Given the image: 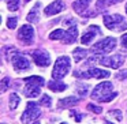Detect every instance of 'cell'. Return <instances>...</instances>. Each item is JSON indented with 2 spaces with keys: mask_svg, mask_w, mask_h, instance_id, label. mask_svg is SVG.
<instances>
[{
  "mask_svg": "<svg viewBox=\"0 0 127 124\" xmlns=\"http://www.w3.org/2000/svg\"><path fill=\"white\" fill-rule=\"evenodd\" d=\"M70 68H71V61H70L68 56H60L58 60L55 61V67L52 71V78L53 79H62L68 74Z\"/></svg>",
  "mask_w": 127,
  "mask_h": 124,
  "instance_id": "6da1fadb",
  "label": "cell"
},
{
  "mask_svg": "<svg viewBox=\"0 0 127 124\" xmlns=\"http://www.w3.org/2000/svg\"><path fill=\"white\" fill-rule=\"evenodd\" d=\"M97 63L102 64L105 67H109V68H119L122 64L124 63V57L122 55H115V56H109V57H105L102 55H98V56H94V57L89 59V63Z\"/></svg>",
  "mask_w": 127,
  "mask_h": 124,
  "instance_id": "7a4b0ae2",
  "label": "cell"
},
{
  "mask_svg": "<svg viewBox=\"0 0 127 124\" xmlns=\"http://www.w3.org/2000/svg\"><path fill=\"white\" fill-rule=\"evenodd\" d=\"M112 83L111 82H102V83H98V85L96 86V87L93 89V91H92L90 97L93 99H97V101L102 102L105 98H107L108 96L111 94V91H112Z\"/></svg>",
  "mask_w": 127,
  "mask_h": 124,
  "instance_id": "3957f363",
  "label": "cell"
},
{
  "mask_svg": "<svg viewBox=\"0 0 127 124\" xmlns=\"http://www.w3.org/2000/svg\"><path fill=\"white\" fill-rule=\"evenodd\" d=\"M104 25L111 30H124L127 29V23L124 22V18L119 14L115 15H105L104 17Z\"/></svg>",
  "mask_w": 127,
  "mask_h": 124,
  "instance_id": "277c9868",
  "label": "cell"
},
{
  "mask_svg": "<svg viewBox=\"0 0 127 124\" xmlns=\"http://www.w3.org/2000/svg\"><path fill=\"white\" fill-rule=\"evenodd\" d=\"M40 115H41V112H40L38 105H37L36 102H28V106H26L25 112L21 116V121H22L23 124H30V123H33V120H36Z\"/></svg>",
  "mask_w": 127,
  "mask_h": 124,
  "instance_id": "5b68a950",
  "label": "cell"
},
{
  "mask_svg": "<svg viewBox=\"0 0 127 124\" xmlns=\"http://www.w3.org/2000/svg\"><path fill=\"white\" fill-rule=\"evenodd\" d=\"M116 48V40L113 37H108V38H104L101 41H98L97 44H94L92 47V52L98 53V55H102V53L111 52Z\"/></svg>",
  "mask_w": 127,
  "mask_h": 124,
  "instance_id": "8992f818",
  "label": "cell"
},
{
  "mask_svg": "<svg viewBox=\"0 0 127 124\" xmlns=\"http://www.w3.org/2000/svg\"><path fill=\"white\" fill-rule=\"evenodd\" d=\"M75 78H97V79H104V78L109 76V72L107 70H100V68H92L88 72H82V71H75L74 72Z\"/></svg>",
  "mask_w": 127,
  "mask_h": 124,
  "instance_id": "52a82bcc",
  "label": "cell"
},
{
  "mask_svg": "<svg viewBox=\"0 0 127 124\" xmlns=\"http://www.w3.org/2000/svg\"><path fill=\"white\" fill-rule=\"evenodd\" d=\"M32 56H33L34 63H36L37 66H40V67H48L51 64V56H49V53H48L45 49L33 50Z\"/></svg>",
  "mask_w": 127,
  "mask_h": 124,
  "instance_id": "ba28073f",
  "label": "cell"
},
{
  "mask_svg": "<svg viewBox=\"0 0 127 124\" xmlns=\"http://www.w3.org/2000/svg\"><path fill=\"white\" fill-rule=\"evenodd\" d=\"M33 37H34V30L29 25H23L19 29V31H18V38L25 45H30L33 42Z\"/></svg>",
  "mask_w": 127,
  "mask_h": 124,
  "instance_id": "9c48e42d",
  "label": "cell"
},
{
  "mask_svg": "<svg viewBox=\"0 0 127 124\" xmlns=\"http://www.w3.org/2000/svg\"><path fill=\"white\" fill-rule=\"evenodd\" d=\"M11 61H12V66H14V68L17 70V71H25V70L30 68V61H29L25 56L21 55V53H17V55L12 57Z\"/></svg>",
  "mask_w": 127,
  "mask_h": 124,
  "instance_id": "30bf717a",
  "label": "cell"
},
{
  "mask_svg": "<svg viewBox=\"0 0 127 124\" xmlns=\"http://www.w3.org/2000/svg\"><path fill=\"white\" fill-rule=\"evenodd\" d=\"M66 8V6H64V3L62 1V0H55L53 3H51L48 7H45L44 12L45 15H55V14H59V12H62L63 10Z\"/></svg>",
  "mask_w": 127,
  "mask_h": 124,
  "instance_id": "8fae6325",
  "label": "cell"
},
{
  "mask_svg": "<svg viewBox=\"0 0 127 124\" xmlns=\"http://www.w3.org/2000/svg\"><path fill=\"white\" fill-rule=\"evenodd\" d=\"M97 34H100V27L98 26H89V29L86 30V33L82 36V38H81V42H82V45H88L92 42V40L94 38V37L97 36Z\"/></svg>",
  "mask_w": 127,
  "mask_h": 124,
  "instance_id": "7c38bea8",
  "label": "cell"
},
{
  "mask_svg": "<svg viewBox=\"0 0 127 124\" xmlns=\"http://www.w3.org/2000/svg\"><path fill=\"white\" fill-rule=\"evenodd\" d=\"M92 0H77L72 3V8L77 14H81V15H85V12L88 11L89 8V4H90Z\"/></svg>",
  "mask_w": 127,
  "mask_h": 124,
  "instance_id": "4fadbf2b",
  "label": "cell"
},
{
  "mask_svg": "<svg viewBox=\"0 0 127 124\" xmlns=\"http://www.w3.org/2000/svg\"><path fill=\"white\" fill-rule=\"evenodd\" d=\"M40 87L41 86L38 85H33V83H26L25 89H23V93H25L26 97H29V98H32V97H38L40 94H41V90H40Z\"/></svg>",
  "mask_w": 127,
  "mask_h": 124,
  "instance_id": "5bb4252c",
  "label": "cell"
},
{
  "mask_svg": "<svg viewBox=\"0 0 127 124\" xmlns=\"http://www.w3.org/2000/svg\"><path fill=\"white\" fill-rule=\"evenodd\" d=\"M78 38V29L77 26H72L68 27V30L66 31V36H64V42L66 44H74Z\"/></svg>",
  "mask_w": 127,
  "mask_h": 124,
  "instance_id": "9a60e30c",
  "label": "cell"
},
{
  "mask_svg": "<svg viewBox=\"0 0 127 124\" xmlns=\"http://www.w3.org/2000/svg\"><path fill=\"white\" fill-rule=\"evenodd\" d=\"M78 102H79V98H77V97H66V98H62L59 99L58 105L59 108H62V109H64V108H71L74 106V105H77Z\"/></svg>",
  "mask_w": 127,
  "mask_h": 124,
  "instance_id": "2e32d148",
  "label": "cell"
},
{
  "mask_svg": "<svg viewBox=\"0 0 127 124\" xmlns=\"http://www.w3.org/2000/svg\"><path fill=\"white\" fill-rule=\"evenodd\" d=\"M40 3H37L33 8L30 10V12L28 14V21L32 23H37L40 21Z\"/></svg>",
  "mask_w": 127,
  "mask_h": 124,
  "instance_id": "e0dca14e",
  "label": "cell"
},
{
  "mask_svg": "<svg viewBox=\"0 0 127 124\" xmlns=\"http://www.w3.org/2000/svg\"><path fill=\"white\" fill-rule=\"evenodd\" d=\"M48 87H49V90L52 91H63L67 89V85L63 82H58V80H51L49 83H48Z\"/></svg>",
  "mask_w": 127,
  "mask_h": 124,
  "instance_id": "ac0fdd59",
  "label": "cell"
},
{
  "mask_svg": "<svg viewBox=\"0 0 127 124\" xmlns=\"http://www.w3.org/2000/svg\"><path fill=\"white\" fill-rule=\"evenodd\" d=\"M86 55H88V50L83 49V48H77V49L72 50V56H74V60L77 61H81L82 59L86 57Z\"/></svg>",
  "mask_w": 127,
  "mask_h": 124,
  "instance_id": "d6986e66",
  "label": "cell"
},
{
  "mask_svg": "<svg viewBox=\"0 0 127 124\" xmlns=\"http://www.w3.org/2000/svg\"><path fill=\"white\" fill-rule=\"evenodd\" d=\"M19 102H21L19 96L15 94V93H11V96H10V109H11V110L17 109L18 105H19Z\"/></svg>",
  "mask_w": 127,
  "mask_h": 124,
  "instance_id": "ffe728a7",
  "label": "cell"
},
{
  "mask_svg": "<svg viewBox=\"0 0 127 124\" xmlns=\"http://www.w3.org/2000/svg\"><path fill=\"white\" fill-rule=\"evenodd\" d=\"M64 36H66V31L62 30V29H56L55 31H52V33L49 34V38L51 40H64Z\"/></svg>",
  "mask_w": 127,
  "mask_h": 124,
  "instance_id": "44dd1931",
  "label": "cell"
},
{
  "mask_svg": "<svg viewBox=\"0 0 127 124\" xmlns=\"http://www.w3.org/2000/svg\"><path fill=\"white\" fill-rule=\"evenodd\" d=\"M25 82L26 83H33V85L42 86L45 83V80H44V78H41V76H29V78H25Z\"/></svg>",
  "mask_w": 127,
  "mask_h": 124,
  "instance_id": "7402d4cb",
  "label": "cell"
},
{
  "mask_svg": "<svg viewBox=\"0 0 127 124\" xmlns=\"http://www.w3.org/2000/svg\"><path fill=\"white\" fill-rule=\"evenodd\" d=\"M6 1L10 11H17L19 8V0H6Z\"/></svg>",
  "mask_w": 127,
  "mask_h": 124,
  "instance_id": "603a6c76",
  "label": "cell"
},
{
  "mask_svg": "<svg viewBox=\"0 0 127 124\" xmlns=\"http://www.w3.org/2000/svg\"><path fill=\"white\" fill-rule=\"evenodd\" d=\"M10 78H3V80H1V83H0V91L1 93H4V91H7V89L10 87Z\"/></svg>",
  "mask_w": 127,
  "mask_h": 124,
  "instance_id": "cb8c5ba5",
  "label": "cell"
},
{
  "mask_svg": "<svg viewBox=\"0 0 127 124\" xmlns=\"http://www.w3.org/2000/svg\"><path fill=\"white\" fill-rule=\"evenodd\" d=\"M108 116H112V117H115L116 120L122 121V119H123V115H122V112L119 109H113V110H109V113H108Z\"/></svg>",
  "mask_w": 127,
  "mask_h": 124,
  "instance_id": "d4e9b609",
  "label": "cell"
},
{
  "mask_svg": "<svg viewBox=\"0 0 127 124\" xmlns=\"http://www.w3.org/2000/svg\"><path fill=\"white\" fill-rule=\"evenodd\" d=\"M40 105H44V106L49 108L51 106V97L47 96V94H44V96L41 97V99H40Z\"/></svg>",
  "mask_w": 127,
  "mask_h": 124,
  "instance_id": "484cf974",
  "label": "cell"
},
{
  "mask_svg": "<svg viewBox=\"0 0 127 124\" xmlns=\"http://www.w3.org/2000/svg\"><path fill=\"white\" fill-rule=\"evenodd\" d=\"M77 91L79 94H82V96H86L89 91V85H78L77 86Z\"/></svg>",
  "mask_w": 127,
  "mask_h": 124,
  "instance_id": "4316f807",
  "label": "cell"
},
{
  "mask_svg": "<svg viewBox=\"0 0 127 124\" xmlns=\"http://www.w3.org/2000/svg\"><path fill=\"white\" fill-rule=\"evenodd\" d=\"M17 23H18V19L15 17H11L7 19V27L8 29H15L17 27Z\"/></svg>",
  "mask_w": 127,
  "mask_h": 124,
  "instance_id": "83f0119b",
  "label": "cell"
},
{
  "mask_svg": "<svg viewBox=\"0 0 127 124\" xmlns=\"http://www.w3.org/2000/svg\"><path fill=\"white\" fill-rule=\"evenodd\" d=\"M88 109L92 110V112H94V113H97V115L102 112V108L98 106V105H94V104H88Z\"/></svg>",
  "mask_w": 127,
  "mask_h": 124,
  "instance_id": "f1b7e54d",
  "label": "cell"
},
{
  "mask_svg": "<svg viewBox=\"0 0 127 124\" xmlns=\"http://www.w3.org/2000/svg\"><path fill=\"white\" fill-rule=\"evenodd\" d=\"M63 25H64V26H70V27H72V26H77V21L72 19V18H70V19H64V21H63Z\"/></svg>",
  "mask_w": 127,
  "mask_h": 124,
  "instance_id": "f546056e",
  "label": "cell"
},
{
  "mask_svg": "<svg viewBox=\"0 0 127 124\" xmlns=\"http://www.w3.org/2000/svg\"><path fill=\"white\" fill-rule=\"evenodd\" d=\"M126 78H127V70H123V71H120L119 74H116V79L123 80V79H126Z\"/></svg>",
  "mask_w": 127,
  "mask_h": 124,
  "instance_id": "4dcf8cb0",
  "label": "cell"
},
{
  "mask_svg": "<svg viewBox=\"0 0 127 124\" xmlns=\"http://www.w3.org/2000/svg\"><path fill=\"white\" fill-rule=\"evenodd\" d=\"M116 96H118V93H111L109 96H108V97H107V98H105V99H104V101H102V102H109V101H112V99L115 98Z\"/></svg>",
  "mask_w": 127,
  "mask_h": 124,
  "instance_id": "1f68e13d",
  "label": "cell"
},
{
  "mask_svg": "<svg viewBox=\"0 0 127 124\" xmlns=\"http://www.w3.org/2000/svg\"><path fill=\"white\" fill-rule=\"evenodd\" d=\"M120 42H122V45H123L124 48H127V33L122 36V38H120Z\"/></svg>",
  "mask_w": 127,
  "mask_h": 124,
  "instance_id": "d6a6232c",
  "label": "cell"
},
{
  "mask_svg": "<svg viewBox=\"0 0 127 124\" xmlns=\"http://www.w3.org/2000/svg\"><path fill=\"white\" fill-rule=\"evenodd\" d=\"M32 124H40V121H34V123H32Z\"/></svg>",
  "mask_w": 127,
  "mask_h": 124,
  "instance_id": "836d02e7",
  "label": "cell"
},
{
  "mask_svg": "<svg viewBox=\"0 0 127 124\" xmlns=\"http://www.w3.org/2000/svg\"><path fill=\"white\" fill-rule=\"evenodd\" d=\"M105 124H112V123H109V121H105Z\"/></svg>",
  "mask_w": 127,
  "mask_h": 124,
  "instance_id": "e575fe53",
  "label": "cell"
},
{
  "mask_svg": "<svg viewBox=\"0 0 127 124\" xmlns=\"http://www.w3.org/2000/svg\"><path fill=\"white\" fill-rule=\"evenodd\" d=\"M126 12H127V4H126Z\"/></svg>",
  "mask_w": 127,
  "mask_h": 124,
  "instance_id": "d590c367",
  "label": "cell"
},
{
  "mask_svg": "<svg viewBox=\"0 0 127 124\" xmlns=\"http://www.w3.org/2000/svg\"><path fill=\"white\" fill-rule=\"evenodd\" d=\"M60 124H67V123H60Z\"/></svg>",
  "mask_w": 127,
  "mask_h": 124,
  "instance_id": "8d00e7d4",
  "label": "cell"
},
{
  "mask_svg": "<svg viewBox=\"0 0 127 124\" xmlns=\"http://www.w3.org/2000/svg\"><path fill=\"white\" fill-rule=\"evenodd\" d=\"M25 1H30V0H25Z\"/></svg>",
  "mask_w": 127,
  "mask_h": 124,
  "instance_id": "74e56055",
  "label": "cell"
},
{
  "mask_svg": "<svg viewBox=\"0 0 127 124\" xmlns=\"http://www.w3.org/2000/svg\"><path fill=\"white\" fill-rule=\"evenodd\" d=\"M1 124H6V123H1Z\"/></svg>",
  "mask_w": 127,
  "mask_h": 124,
  "instance_id": "f35d334b",
  "label": "cell"
}]
</instances>
